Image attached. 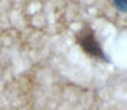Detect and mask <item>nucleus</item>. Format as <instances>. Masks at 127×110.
I'll return each mask as SVG.
<instances>
[{
    "instance_id": "f257e3e1",
    "label": "nucleus",
    "mask_w": 127,
    "mask_h": 110,
    "mask_svg": "<svg viewBox=\"0 0 127 110\" xmlns=\"http://www.w3.org/2000/svg\"><path fill=\"white\" fill-rule=\"evenodd\" d=\"M75 39H77L78 45L82 48V50L86 55H89L93 58H97V60L108 61V58L105 57V53L102 52L101 46H100V42L96 38V34H94L93 29L90 26H88V25L83 26L77 33Z\"/></svg>"
},
{
    "instance_id": "f03ea898",
    "label": "nucleus",
    "mask_w": 127,
    "mask_h": 110,
    "mask_svg": "<svg viewBox=\"0 0 127 110\" xmlns=\"http://www.w3.org/2000/svg\"><path fill=\"white\" fill-rule=\"evenodd\" d=\"M112 1L118 11H120L122 14H126L127 12V0H112Z\"/></svg>"
}]
</instances>
